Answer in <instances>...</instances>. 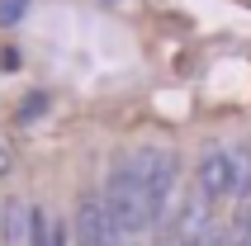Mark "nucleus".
Listing matches in <instances>:
<instances>
[{"instance_id": "8", "label": "nucleus", "mask_w": 251, "mask_h": 246, "mask_svg": "<svg viewBox=\"0 0 251 246\" xmlns=\"http://www.w3.org/2000/svg\"><path fill=\"white\" fill-rule=\"evenodd\" d=\"M71 242V227L67 222L48 218L43 208H33V237H28V246H67Z\"/></svg>"}, {"instance_id": "11", "label": "nucleus", "mask_w": 251, "mask_h": 246, "mask_svg": "<svg viewBox=\"0 0 251 246\" xmlns=\"http://www.w3.org/2000/svg\"><path fill=\"white\" fill-rule=\"evenodd\" d=\"M10 171H14V156H10V147L0 142V175H10Z\"/></svg>"}, {"instance_id": "4", "label": "nucleus", "mask_w": 251, "mask_h": 246, "mask_svg": "<svg viewBox=\"0 0 251 246\" xmlns=\"http://www.w3.org/2000/svg\"><path fill=\"white\" fill-rule=\"evenodd\" d=\"M195 190L204 194L209 204L232 199V151L227 147H204V156H199V166H195Z\"/></svg>"}, {"instance_id": "3", "label": "nucleus", "mask_w": 251, "mask_h": 246, "mask_svg": "<svg viewBox=\"0 0 251 246\" xmlns=\"http://www.w3.org/2000/svg\"><path fill=\"white\" fill-rule=\"evenodd\" d=\"M71 237H76V246H124V232L114 227V218H109V208H104L100 194H81L76 199Z\"/></svg>"}, {"instance_id": "9", "label": "nucleus", "mask_w": 251, "mask_h": 246, "mask_svg": "<svg viewBox=\"0 0 251 246\" xmlns=\"http://www.w3.org/2000/svg\"><path fill=\"white\" fill-rule=\"evenodd\" d=\"M28 14V0H0V24L10 28V24H19Z\"/></svg>"}, {"instance_id": "1", "label": "nucleus", "mask_w": 251, "mask_h": 246, "mask_svg": "<svg viewBox=\"0 0 251 246\" xmlns=\"http://www.w3.org/2000/svg\"><path fill=\"white\" fill-rule=\"evenodd\" d=\"M100 199H104L114 227H119L124 237L152 232V227H147V208H142V185H138V171H133V151H119V156L109 161Z\"/></svg>"}, {"instance_id": "2", "label": "nucleus", "mask_w": 251, "mask_h": 246, "mask_svg": "<svg viewBox=\"0 0 251 246\" xmlns=\"http://www.w3.org/2000/svg\"><path fill=\"white\" fill-rule=\"evenodd\" d=\"M133 171L142 185V208H147V227H161L176 199V180H180V156L171 147H138L133 151Z\"/></svg>"}, {"instance_id": "6", "label": "nucleus", "mask_w": 251, "mask_h": 246, "mask_svg": "<svg viewBox=\"0 0 251 246\" xmlns=\"http://www.w3.org/2000/svg\"><path fill=\"white\" fill-rule=\"evenodd\" d=\"M33 237V204L5 199L0 204V246H28Z\"/></svg>"}, {"instance_id": "5", "label": "nucleus", "mask_w": 251, "mask_h": 246, "mask_svg": "<svg viewBox=\"0 0 251 246\" xmlns=\"http://www.w3.org/2000/svg\"><path fill=\"white\" fill-rule=\"evenodd\" d=\"M209 208L213 204L199 190H185L180 208H176V218H171V237H176V246H199L204 237H209V227H213Z\"/></svg>"}, {"instance_id": "7", "label": "nucleus", "mask_w": 251, "mask_h": 246, "mask_svg": "<svg viewBox=\"0 0 251 246\" xmlns=\"http://www.w3.org/2000/svg\"><path fill=\"white\" fill-rule=\"evenodd\" d=\"M232 199L251 204V142H232Z\"/></svg>"}, {"instance_id": "10", "label": "nucleus", "mask_w": 251, "mask_h": 246, "mask_svg": "<svg viewBox=\"0 0 251 246\" xmlns=\"http://www.w3.org/2000/svg\"><path fill=\"white\" fill-rule=\"evenodd\" d=\"M232 246H251V213L237 222V237H232Z\"/></svg>"}]
</instances>
